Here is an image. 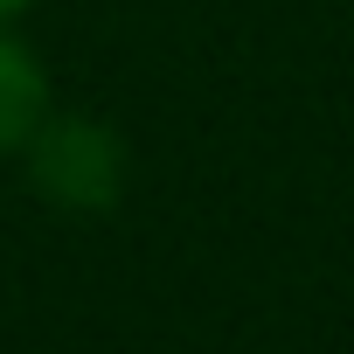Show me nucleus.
Instances as JSON below:
<instances>
[{
  "label": "nucleus",
  "instance_id": "nucleus-1",
  "mask_svg": "<svg viewBox=\"0 0 354 354\" xmlns=\"http://www.w3.org/2000/svg\"><path fill=\"white\" fill-rule=\"evenodd\" d=\"M21 160H28V181H35V195H49L56 209H70V216H97V209H111L118 202V181H125V146H118V132H104L97 118H42L35 125V139L21 146Z\"/></svg>",
  "mask_w": 354,
  "mask_h": 354
},
{
  "label": "nucleus",
  "instance_id": "nucleus-2",
  "mask_svg": "<svg viewBox=\"0 0 354 354\" xmlns=\"http://www.w3.org/2000/svg\"><path fill=\"white\" fill-rule=\"evenodd\" d=\"M49 111H56V97H49L42 56L15 35V21H0V160L21 153Z\"/></svg>",
  "mask_w": 354,
  "mask_h": 354
},
{
  "label": "nucleus",
  "instance_id": "nucleus-3",
  "mask_svg": "<svg viewBox=\"0 0 354 354\" xmlns=\"http://www.w3.org/2000/svg\"><path fill=\"white\" fill-rule=\"evenodd\" d=\"M35 0H0V21H15V15H28Z\"/></svg>",
  "mask_w": 354,
  "mask_h": 354
}]
</instances>
